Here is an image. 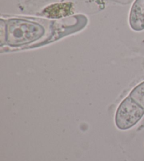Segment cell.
<instances>
[{
	"instance_id": "cell-1",
	"label": "cell",
	"mask_w": 144,
	"mask_h": 161,
	"mask_svg": "<svg viewBox=\"0 0 144 161\" xmlns=\"http://www.w3.org/2000/svg\"><path fill=\"white\" fill-rule=\"evenodd\" d=\"M6 42L12 47L29 44L42 38L44 29L34 22L12 19L5 22Z\"/></svg>"
},
{
	"instance_id": "cell-2",
	"label": "cell",
	"mask_w": 144,
	"mask_h": 161,
	"mask_svg": "<svg viewBox=\"0 0 144 161\" xmlns=\"http://www.w3.org/2000/svg\"><path fill=\"white\" fill-rule=\"evenodd\" d=\"M144 116V109L130 97H125L118 106L115 115V124L120 130H127L139 123Z\"/></svg>"
},
{
	"instance_id": "cell-3",
	"label": "cell",
	"mask_w": 144,
	"mask_h": 161,
	"mask_svg": "<svg viewBox=\"0 0 144 161\" xmlns=\"http://www.w3.org/2000/svg\"><path fill=\"white\" fill-rule=\"evenodd\" d=\"M129 24L132 30H144V0H135L129 17Z\"/></svg>"
},
{
	"instance_id": "cell-4",
	"label": "cell",
	"mask_w": 144,
	"mask_h": 161,
	"mask_svg": "<svg viewBox=\"0 0 144 161\" xmlns=\"http://www.w3.org/2000/svg\"><path fill=\"white\" fill-rule=\"evenodd\" d=\"M73 5L71 3H63L49 6L43 13L49 18L59 19L68 16L72 12Z\"/></svg>"
},
{
	"instance_id": "cell-5",
	"label": "cell",
	"mask_w": 144,
	"mask_h": 161,
	"mask_svg": "<svg viewBox=\"0 0 144 161\" xmlns=\"http://www.w3.org/2000/svg\"><path fill=\"white\" fill-rule=\"evenodd\" d=\"M129 96L144 109V81L135 86L130 92Z\"/></svg>"
}]
</instances>
